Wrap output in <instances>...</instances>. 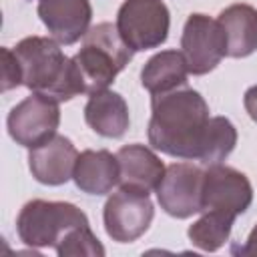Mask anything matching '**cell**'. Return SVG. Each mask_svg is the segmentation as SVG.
Listing matches in <instances>:
<instances>
[{"label":"cell","instance_id":"1","mask_svg":"<svg viewBox=\"0 0 257 257\" xmlns=\"http://www.w3.org/2000/svg\"><path fill=\"white\" fill-rule=\"evenodd\" d=\"M209 118V104L195 88L181 86L153 94L147 126L149 145L175 159L201 161Z\"/></svg>","mask_w":257,"mask_h":257},{"label":"cell","instance_id":"2","mask_svg":"<svg viewBox=\"0 0 257 257\" xmlns=\"http://www.w3.org/2000/svg\"><path fill=\"white\" fill-rule=\"evenodd\" d=\"M60 46L52 36H26L12 50L22 68V84L30 92L66 102L84 94V84L74 60Z\"/></svg>","mask_w":257,"mask_h":257},{"label":"cell","instance_id":"3","mask_svg":"<svg viewBox=\"0 0 257 257\" xmlns=\"http://www.w3.org/2000/svg\"><path fill=\"white\" fill-rule=\"evenodd\" d=\"M133 50L120 38L116 24L98 22L82 38L78 52L72 56L84 84V94L106 90L116 74L133 60Z\"/></svg>","mask_w":257,"mask_h":257},{"label":"cell","instance_id":"4","mask_svg":"<svg viewBox=\"0 0 257 257\" xmlns=\"http://www.w3.org/2000/svg\"><path fill=\"white\" fill-rule=\"evenodd\" d=\"M88 225V217L74 203L66 201H28L16 217L18 239L26 247L56 249L76 227Z\"/></svg>","mask_w":257,"mask_h":257},{"label":"cell","instance_id":"5","mask_svg":"<svg viewBox=\"0 0 257 257\" xmlns=\"http://www.w3.org/2000/svg\"><path fill=\"white\" fill-rule=\"evenodd\" d=\"M114 24L133 52H145L167 42L171 12L163 0H124Z\"/></svg>","mask_w":257,"mask_h":257},{"label":"cell","instance_id":"6","mask_svg":"<svg viewBox=\"0 0 257 257\" xmlns=\"http://www.w3.org/2000/svg\"><path fill=\"white\" fill-rule=\"evenodd\" d=\"M58 124L60 102L38 92H30L16 106H12L6 118L10 139L24 149H34L50 141L56 135Z\"/></svg>","mask_w":257,"mask_h":257},{"label":"cell","instance_id":"7","mask_svg":"<svg viewBox=\"0 0 257 257\" xmlns=\"http://www.w3.org/2000/svg\"><path fill=\"white\" fill-rule=\"evenodd\" d=\"M181 52L187 60L189 74L203 76L215 70L227 56V38L219 20L201 12L191 14L183 26Z\"/></svg>","mask_w":257,"mask_h":257},{"label":"cell","instance_id":"8","mask_svg":"<svg viewBox=\"0 0 257 257\" xmlns=\"http://www.w3.org/2000/svg\"><path fill=\"white\" fill-rule=\"evenodd\" d=\"M203 179L205 171L189 161L171 163L157 185V201L161 209L175 219H189L203 211Z\"/></svg>","mask_w":257,"mask_h":257},{"label":"cell","instance_id":"9","mask_svg":"<svg viewBox=\"0 0 257 257\" xmlns=\"http://www.w3.org/2000/svg\"><path fill=\"white\" fill-rule=\"evenodd\" d=\"M155 217V205L145 193L118 189L112 193L102 209V223L106 235L116 243H133L143 237Z\"/></svg>","mask_w":257,"mask_h":257},{"label":"cell","instance_id":"10","mask_svg":"<svg viewBox=\"0 0 257 257\" xmlns=\"http://www.w3.org/2000/svg\"><path fill=\"white\" fill-rule=\"evenodd\" d=\"M251 203L253 185L245 173L223 163L209 165L205 169L203 211H219L237 219L251 207Z\"/></svg>","mask_w":257,"mask_h":257},{"label":"cell","instance_id":"11","mask_svg":"<svg viewBox=\"0 0 257 257\" xmlns=\"http://www.w3.org/2000/svg\"><path fill=\"white\" fill-rule=\"evenodd\" d=\"M36 10L48 34L62 46L76 44L90 28V0H40Z\"/></svg>","mask_w":257,"mask_h":257},{"label":"cell","instance_id":"12","mask_svg":"<svg viewBox=\"0 0 257 257\" xmlns=\"http://www.w3.org/2000/svg\"><path fill=\"white\" fill-rule=\"evenodd\" d=\"M78 151L64 135H54L50 141L28 149V169L40 185L60 187L72 179Z\"/></svg>","mask_w":257,"mask_h":257},{"label":"cell","instance_id":"13","mask_svg":"<svg viewBox=\"0 0 257 257\" xmlns=\"http://www.w3.org/2000/svg\"><path fill=\"white\" fill-rule=\"evenodd\" d=\"M118 161V185L120 189L149 195L157 189L165 175V163L159 159L155 149L133 143L116 151Z\"/></svg>","mask_w":257,"mask_h":257},{"label":"cell","instance_id":"14","mask_svg":"<svg viewBox=\"0 0 257 257\" xmlns=\"http://www.w3.org/2000/svg\"><path fill=\"white\" fill-rule=\"evenodd\" d=\"M72 181L76 189L86 195H106L112 187L118 185V161L116 153L112 155L106 149H86L78 153Z\"/></svg>","mask_w":257,"mask_h":257},{"label":"cell","instance_id":"15","mask_svg":"<svg viewBox=\"0 0 257 257\" xmlns=\"http://www.w3.org/2000/svg\"><path fill=\"white\" fill-rule=\"evenodd\" d=\"M86 124L104 139H120L131 126L128 104L122 94L106 88L88 96L84 104Z\"/></svg>","mask_w":257,"mask_h":257},{"label":"cell","instance_id":"16","mask_svg":"<svg viewBox=\"0 0 257 257\" xmlns=\"http://www.w3.org/2000/svg\"><path fill=\"white\" fill-rule=\"evenodd\" d=\"M225 38L227 56L245 58L257 50V8L245 2L223 8L217 16Z\"/></svg>","mask_w":257,"mask_h":257},{"label":"cell","instance_id":"17","mask_svg":"<svg viewBox=\"0 0 257 257\" xmlns=\"http://www.w3.org/2000/svg\"><path fill=\"white\" fill-rule=\"evenodd\" d=\"M187 78H189L187 60L183 52L175 48L153 54L141 70V84L151 96L187 86Z\"/></svg>","mask_w":257,"mask_h":257},{"label":"cell","instance_id":"18","mask_svg":"<svg viewBox=\"0 0 257 257\" xmlns=\"http://www.w3.org/2000/svg\"><path fill=\"white\" fill-rule=\"evenodd\" d=\"M233 223H235V217L231 215H225L219 211H203L201 217L193 221V225H189L187 237L197 249L213 253V251H219L229 241Z\"/></svg>","mask_w":257,"mask_h":257},{"label":"cell","instance_id":"19","mask_svg":"<svg viewBox=\"0 0 257 257\" xmlns=\"http://www.w3.org/2000/svg\"><path fill=\"white\" fill-rule=\"evenodd\" d=\"M235 145H237V128H235V124L227 116H211L201 163L207 165V167L223 163L233 153Z\"/></svg>","mask_w":257,"mask_h":257},{"label":"cell","instance_id":"20","mask_svg":"<svg viewBox=\"0 0 257 257\" xmlns=\"http://www.w3.org/2000/svg\"><path fill=\"white\" fill-rule=\"evenodd\" d=\"M54 251L60 257H104V247L92 233L90 223L76 227Z\"/></svg>","mask_w":257,"mask_h":257},{"label":"cell","instance_id":"21","mask_svg":"<svg viewBox=\"0 0 257 257\" xmlns=\"http://www.w3.org/2000/svg\"><path fill=\"white\" fill-rule=\"evenodd\" d=\"M0 54H2V86H0V90L8 92L22 84V68H20V62L12 48L4 46L0 50Z\"/></svg>","mask_w":257,"mask_h":257},{"label":"cell","instance_id":"22","mask_svg":"<svg viewBox=\"0 0 257 257\" xmlns=\"http://www.w3.org/2000/svg\"><path fill=\"white\" fill-rule=\"evenodd\" d=\"M231 253L243 255V257H257V223H255V227L251 229L247 241H245L243 245H239V247H233Z\"/></svg>","mask_w":257,"mask_h":257},{"label":"cell","instance_id":"23","mask_svg":"<svg viewBox=\"0 0 257 257\" xmlns=\"http://www.w3.org/2000/svg\"><path fill=\"white\" fill-rule=\"evenodd\" d=\"M243 106L253 122H257V84L249 86L243 94Z\"/></svg>","mask_w":257,"mask_h":257}]
</instances>
